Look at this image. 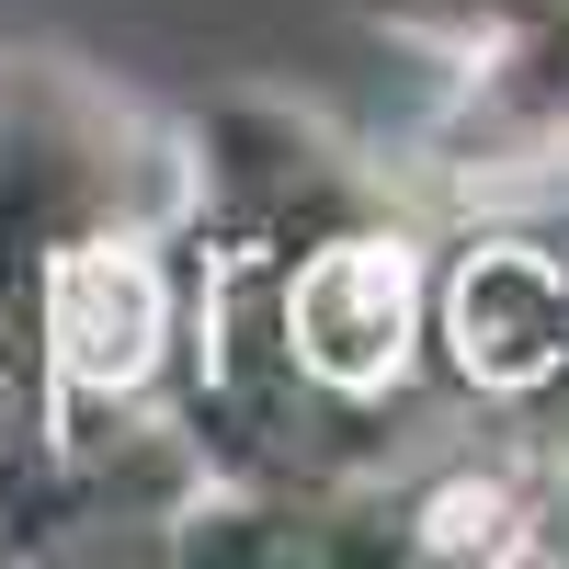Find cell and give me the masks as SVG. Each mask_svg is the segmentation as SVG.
Wrapping results in <instances>:
<instances>
[{
    "label": "cell",
    "instance_id": "2",
    "mask_svg": "<svg viewBox=\"0 0 569 569\" xmlns=\"http://www.w3.org/2000/svg\"><path fill=\"white\" fill-rule=\"evenodd\" d=\"M58 342H69L80 376H114V388H126V376L149 365V342H160V284H149V262L80 251L58 273Z\"/></svg>",
    "mask_w": 569,
    "mask_h": 569
},
{
    "label": "cell",
    "instance_id": "3",
    "mask_svg": "<svg viewBox=\"0 0 569 569\" xmlns=\"http://www.w3.org/2000/svg\"><path fill=\"white\" fill-rule=\"evenodd\" d=\"M490 512H501L490 490H456V501L433 512V536H445V547H467V536H490Z\"/></svg>",
    "mask_w": 569,
    "mask_h": 569
},
{
    "label": "cell",
    "instance_id": "1",
    "mask_svg": "<svg viewBox=\"0 0 569 569\" xmlns=\"http://www.w3.org/2000/svg\"><path fill=\"white\" fill-rule=\"evenodd\" d=\"M297 342H308L319 376H342V388L388 376L399 342H410V262L376 251V240H342V251L297 284Z\"/></svg>",
    "mask_w": 569,
    "mask_h": 569
}]
</instances>
